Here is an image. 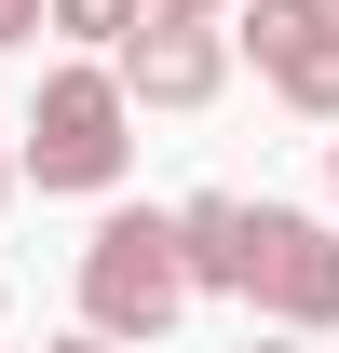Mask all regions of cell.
<instances>
[{
	"mask_svg": "<svg viewBox=\"0 0 339 353\" xmlns=\"http://www.w3.org/2000/svg\"><path fill=\"white\" fill-rule=\"evenodd\" d=\"M176 312H190V259H176V218H150V204H123V218H95L82 245V326H109V340H163Z\"/></svg>",
	"mask_w": 339,
	"mask_h": 353,
	"instance_id": "1",
	"label": "cell"
},
{
	"mask_svg": "<svg viewBox=\"0 0 339 353\" xmlns=\"http://www.w3.org/2000/svg\"><path fill=\"white\" fill-rule=\"evenodd\" d=\"M123 150H136V95H123V68H54L41 109H28V150H14V163L41 176V190H109V176H123Z\"/></svg>",
	"mask_w": 339,
	"mask_h": 353,
	"instance_id": "2",
	"label": "cell"
},
{
	"mask_svg": "<svg viewBox=\"0 0 339 353\" xmlns=\"http://www.w3.org/2000/svg\"><path fill=\"white\" fill-rule=\"evenodd\" d=\"M245 299L271 312L285 340H326V326H339V231H326V218H298V204H258Z\"/></svg>",
	"mask_w": 339,
	"mask_h": 353,
	"instance_id": "3",
	"label": "cell"
},
{
	"mask_svg": "<svg viewBox=\"0 0 339 353\" xmlns=\"http://www.w3.org/2000/svg\"><path fill=\"white\" fill-rule=\"evenodd\" d=\"M245 54H258V82L285 95V109L339 123V0H258V14H245Z\"/></svg>",
	"mask_w": 339,
	"mask_h": 353,
	"instance_id": "4",
	"label": "cell"
},
{
	"mask_svg": "<svg viewBox=\"0 0 339 353\" xmlns=\"http://www.w3.org/2000/svg\"><path fill=\"white\" fill-rule=\"evenodd\" d=\"M109 68H123V95H136V109H204V95L231 82V41H217L204 14H150V28H136Z\"/></svg>",
	"mask_w": 339,
	"mask_h": 353,
	"instance_id": "5",
	"label": "cell"
},
{
	"mask_svg": "<svg viewBox=\"0 0 339 353\" xmlns=\"http://www.w3.org/2000/svg\"><path fill=\"white\" fill-rule=\"evenodd\" d=\"M245 245H258V204H245V190H190V204H176L190 299H204V285H231V299H245Z\"/></svg>",
	"mask_w": 339,
	"mask_h": 353,
	"instance_id": "6",
	"label": "cell"
},
{
	"mask_svg": "<svg viewBox=\"0 0 339 353\" xmlns=\"http://www.w3.org/2000/svg\"><path fill=\"white\" fill-rule=\"evenodd\" d=\"M41 28H54V41H109V54H123L136 28H150V0H41Z\"/></svg>",
	"mask_w": 339,
	"mask_h": 353,
	"instance_id": "7",
	"label": "cell"
},
{
	"mask_svg": "<svg viewBox=\"0 0 339 353\" xmlns=\"http://www.w3.org/2000/svg\"><path fill=\"white\" fill-rule=\"evenodd\" d=\"M41 353H136V340H109V326H68V340H41Z\"/></svg>",
	"mask_w": 339,
	"mask_h": 353,
	"instance_id": "8",
	"label": "cell"
},
{
	"mask_svg": "<svg viewBox=\"0 0 339 353\" xmlns=\"http://www.w3.org/2000/svg\"><path fill=\"white\" fill-rule=\"evenodd\" d=\"M0 41H41V0H0Z\"/></svg>",
	"mask_w": 339,
	"mask_h": 353,
	"instance_id": "9",
	"label": "cell"
},
{
	"mask_svg": "<svg viewBox=\"0 0 339 353\" xmlns=\"http://www.w3.org/2000/svg\"><path fill=\"white\" fill-rule=\"evenodd\" d=\"M150 14H231V0H150Z\"/></svg>",
	"mask_w": 339,
	"mask_h": 353,
	"instance_id": "10",
	"label": "cell"
},
{
	"mask_svg": "<svg viewBox=\"0 0 339 353\" xmlns=\"http://www.w3.org/2000/svg\"><path fill=\"white\" fill-rule=\"evenodd\" d=\"M14 176H28V163H14V150H0V204H14Z\"/></svg>",
	"mask_w": 339,
	"mask_h": 353,
	"instance_id": "11",
	"label": "cell"
},
{
	"mask_svg": "<svg viewBox=\"0 0 339 353\" xmlns=\"http://www.w3.org/2000/svg\"><path fill=\"white\" fill-rule=\"evenodd\" d=\"M245 353H298V340H245Z\"/></svg>",
	"mask_w": 339,
	"mask_h": 353,
	"instance_id": "12",
	"label": "cell"
},
{
	"mask_svg": "<svg viewBox=\"0 0 339 353\" xmlns=\"http://www.w3.org/2000/svg\"><path fill=\"white\" fill-rule=\"evenodd\" d=\"M326 176H339V150H326Z\"/></svg>",
	"mask_w": 339,
	"mask_h": 353,
	"instance_id": "13",
	"label": "cell"
}]
</instances>
